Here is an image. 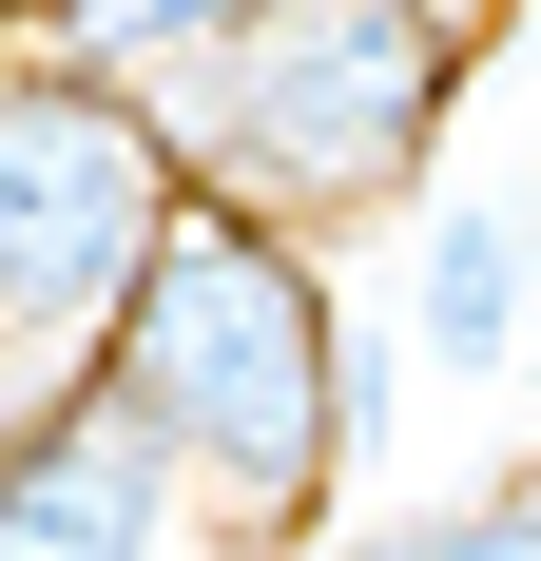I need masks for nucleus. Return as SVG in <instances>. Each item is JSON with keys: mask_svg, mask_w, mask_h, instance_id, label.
Here are the masks:
<instances>
[{"mask_svg": "<svg viewBox=\"0 0 541 561\" xmlns=\"http://www.w3.org/2000/svg\"><path fill=\"white\" fill-rule=\"evenodd\" d=\"M484 78V20L464 0H270L232 39L156 58L136 116L174 136V174L214 214H270V232H368V214H426V156Z\"/></svg>", "mask_w": 541, "mask_h": 561, "instance_id": "obj_1", "label": "nucleus"}, {"mask_svg": "<svg viewBox=\"0 0 541 561\" xmlns=\"http://www.w3.org/2000/svg\"><path fill=\"white\" fill-rule=\"evenodd\" d=\"M329 330H348V272H329L310 232L174 194L156 272H136V310H116V348H97V388L174 446V484H194L214 523H252V542H329V504H348Z\"/></svg>", "mask_w": 541, "mask_h": 561, "instance_id": "obj_2", "label": "nucleus"}, {"mask_svg": "<svg viewBox=\"0 0 541 561\" xmlns=\"http://www.w3.org/2000/svg\"><path fill=\"white\" fill-rule=\"evenodd\" d=\"M174 136L136 116V78H78V58H20L0 39V368L20 388H97L116 310H136V272H156L174 232Z\"/></svg>", "mask_w": 541, "mask_h": 561, "instance_id": "obj_3", "label": "nucleus"}, {"mask_svg": "<svg viewBox=\"0 0 541 561\" xmlns=\"http://www.w3.org/2000/svg\"><path fill=\"white\" fill-rule=\"evenodd\" d=\"M174 523H214V504L174 484V446L116 388H58L0 426V561H156Z\"/></svg>", "mask_w": 541, "mask_h": 561, "instance_id": "obj_4", "label": "nucleus"}, {"mask_svg": "<svg viewBox=\"0 0 541 561\" xmlns=\"http://www.w3.org/2000/svg\"><path fill=\"white\" fill-rule=\"evenodd\" d=\"M387 252H406L387 310H406V348H426L445 388H503L541 348V232H522V194H426Z\"/></svg>", "mask_w": 541, "mask_h": 561, "instance_id": "obj_5", "label": "nucleus"}, {"mask_svg": "<svg viewBox=\"0 0 541 561\" xmlns=\"http://www.w3.org/2000/svg\"><path fill=\"white\" fill-rule=\"evenodd\" d=\"M20 20V58H78V78H156V58L232 39V20H270V0H0Z\"/></svg>", "mask_w": 541, "mask_h": 561, "instance_id": "obj_6", "label": "nucleus"}, {"mask_svg": "<svg viewBox=\"0 0 541 561\" xmlns=\"http://www.w3.org/2000/svg\"><path fill=\"white\" fill-rule=\"evenodd\" d=\"M310 561H541V446L503 465V484H464V504H426V523H368V542H310Z\"/></svg>", "mask_w": 541, "mask_h": 561, "instance_id": "obj_7", "label": "nucleus"}, {"mask_svg": "<svg viewBox=\"0 0 541 561\" xmlns=\"http://www.w3.org/2000/svg\"><path fill=\"white\" fill-rule=\"evenodd\" d=\"M406 368H426V348H406V310H387V290H348V330H329V426H348V484L406 446Z\"/></svg>", "mask_w": 541, "mask_h": 561, "instance_id": "obj_8", "label": "nucleus"}, {"mask_svg": "<svg viewBox=\"0 0 541 561\" xmlns=\"http://www.w3.org/2000/svg\"><path fill=\"white\" fill-rule=\"evenodd\" d=\"M156 561H310V542H252V523H174Z\"/></svg>", "mask_w": 541, "mask_h": 561, "instance_id": "obj_9", "label": "nucleus"}, {"mask_svg": "<svg viewBox=\"0 0 541 561\" xmlns=\"http://www.w3.org/2000/svg\"><path fill=\"white\" fill-rule=\"evenodd\" d=\"M20 407H39V388H20V368H0V426H20Z\"/></svg>", "mask_w": 541, "mask_h": 561, "instance_id": "obj_10", "label": "nucleus"}, {"mask_svg": "<svg viewBox=\"0 0 541 561\" xmlns=\"http://www.w3.org/2000/svg\"><path fill=\"white\" fill-rule=\"evenodd\" d=\"M503 20H541V0H503Z\"/></svg>", "mask_w": 541, "mask_h": 561, "instance_id": "obj_11", "label": "nucleus"}]
</instances>
